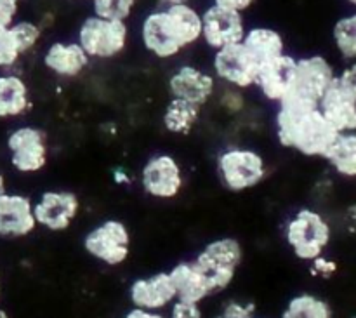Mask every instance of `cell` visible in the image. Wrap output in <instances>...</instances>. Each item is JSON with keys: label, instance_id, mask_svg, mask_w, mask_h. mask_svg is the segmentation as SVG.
Listing matches in <instances>:
<instances>
[{"label": "cell", "instance_id": "6da1fadb", "mask_svg": "<svg viewBox=\"0 0 356 318\" xmlns=\"http://www.w3.org/2000/svg\"><path fill=\"white\" fill-rule=\"evenodd\" d=\"M273 134L282 148L309 159H323L339 132L327 122L316 104L287 96L275 106Z\"/></svg>", "mask_w": 356, "mask_h": 318}, {"label": "cell", "instance_id": "7a4b0ae2", "mask_svg": "<svg viewBox=\"0 0 356 318\" xmlns=\"http://www.w3.org/2000/svg\"><path fill=\"white\" fill-rule=\"evenodd\" d=\"M141 44L159 59H172L202 40V13L191 3L163 6L145 16Z\"/></svg>", "mask_w": 356, "mask_h": 318}, {"label": "cell", "instance_id": "3957f363", "mask_svg": "<svg viewBox=\"0 0 356 318\" xmlns=\"http://www.w3.org/2000/svg\"><path fill=\"white\" fill-rule=\"evenodd\" d=\"M216 176L226 191L245 193L264 183L268 162L252 146L228 145L216 155Z\"/></svg>", "mask_w": 356, "mask_h": 318}, {"label": "cell", "instance_id": "277c9868", "mask_svg": "<svg viewBox=\"0 0 356 318\" xmlns=\"http://www.w3.org/2000/svg\"><path fill=\"white\" fill-rule=\"evenodd\" d=\"M284 239L294 257L302 263H312L323 256L329 247L332 228L322 212L312 207H301L285 223Z\"/></svg>", "mask_w": 356, "mask_h": 318}, {"label": "cell", "instance_id": "5b68a950", "mask_svg": "<svg viewBox=\"0 0 356 318\" xmlns=\"http://www.w3.org/2000/svg\"><path fill=\"white\" fill-rule=\"evenodd\" d=\"M191 260L207 280L211 294L218 296L235 282L243 261V246L233 237H219L205 244Z\"/></svg>", "mask_w": 356, "mask_h": 318}, {"label": "cell", "instance_id": "8992f818", "mask_svg": "<svg viewBox=\"0 0 356 318\" xmlns=\"http://www.w3.org/2000/svg\"><path fill=\"white\" fill-rule=\"evenodd\" d=\"M6 150L10 167L23 176L42 173L51 155L47 132L31 124H21L9 131Z\"/></svg>", "mask_w": 356, "mask_h": 318}, {"label": "cell", "instance_id": "52a82bcc", "mask_svg": "<svg viewBox=\"0 0 356 318\" xmlns=\"http://www.w3.org/2000/svg\"><path fill=\"white\" fill-rule=\"evenodd\" d=\"M131 230L122 219L101 221L86 233L82 247L89 257L108 268L122 267L131 256Z\"/></svg>", "mask_w": 356, "mask_h": 318}, {"label": "cell", "instance_id": "ba28073f", "mask_svg": "<svg viewBox=\"0 0 356 318\" xmlns=\"http://www.w3.org/2000/svg\"><path fill=\"white\" fill-rule=\"evenodd\" d=\"M76 42L90 59H111L125 51L129 44L127 21L89 16L79 28Z\"/></svg>", "mask_w": 356, "mask_h": 318}, {"label": "cell", "instance_id": "9c48e42d", "mask_svg": "<svg viewBox=\"0 0 356 318\" xmlns=\"http://www.w3.org/2000/svg\"><path fill=\"white\" fill-rule=\"evenodd\" d=\"M139 186L153 200H174L184 188L183 166L170 153H155L139 170Z\"/></svg>", "mask_w": 356, "mask_h": 318}, {"label": "cell", "instance_id": "30bf717a", "mask_svg": "<svg viewBox=\"0 0 356 318\" xmlns=\"http://www.w3.org/2000/svg\"><path fill=\"white\" fill-rule=\"evenodd\" d=\"M82 211L80 197L72 190H45L33 200V214L38 228L63 233L75 223Z\"/></svg>", "mask_w": 356, "mask_h": 318}, {"label": "cell", "instance_id": "8fae6325", "mask_svg": "<svg viewBox=\"0 0 356 318\" xmlns=\"http://www.w3.org/2000/svg\"><path fill=\"white\" fill-rule=\"evenodd\" d=\"M259 63L252 58L243 44H233L214 51L212 56V75L219 86L235 87V89H252L256 84Z\"/></svg>", "mask_w": 356, "mask_h": 318}, {"label": "cell", "instance_id": "7c38bea8", "mask_svg": "<svg viewBox=\"0 0 356 318\" xmlns=\"http://www.w3.org/2000/svg\"><path fill=\"white\" fill-rule=\"evenodd\" d=\"M336 77L332 65L323 56L299 58L298 66H296L294 86L289 96L318 106L320 100L325 90L332 86Z\"/></svg>", "mask_w": 356, "mask_h": 318}, {"label": "cell", "instance_id": "4fadbf2b", "mask_svg": "<svg viewBox=\"0 0 356 318\" xmlns=\"http://www.w3.org/2000/svg\"><path fill=\"white\" fill-rule=\"evenodd\" d=\"M218 87L219 82L212 75V72H205L193 65L177 66L167 80L170 97L188 101L200 108H205L209 103H212Z\"/></svg>", "mask_w": 356, "mask_h": 318}, {"label": "cell", "instance_id": "5bb4252c", "mask_svg": "<svg viewBox=\"0 0 356 318\" xmlns=\"http://www.w3.org/2000/svg\"><path fill=\"white\" fill-rule=\"evenodd\" d=\"M245 19L242 13L211 3L202 13V40L207 47L218 49L240 44L245 37Z\"/></svg>", "mask_w": 356, "mask_h": 318}, {"label": "cell", "instance_id": "9a60e30c", "mask_svg": "<svg viewBox=\"0 0 356 318\" xmlns=\"http://www.w3.org/2000/svg\"><path fill=\"white\" fill-rule=\"evenodd\" d=\"M296 66H298V59L287 52L263 63L257 70L254 89L259 93V96L266 103L277 106L292 90L296 79Z\"/></svg>", "mask_w": 356, "mask_h": 318}, {"label": "cell", "instance_id": "2e32d148", "mask_svg": "<svg viewBox=\"0 0 356 318\" xmlns=\"http://www.w3.org/2000/svg\"><path fill=\"white\" fill-rule=\"evenodd\" d=\"M129 301L131 306L148 312H167L177 299L176 287L172 284L169 271H156V273L139 277L129 285Z\"/></svg>", "mask_w": 356, "mask_h": 318}, {"label": "cell", "instance_id": "e0dca14e", "mask_svg": "<svg viewBox=\"0 0 356 318\" xmlns=\"http://www.w3.org/2000/svg\"><path fill=\"white\" fill-rule=\"evenodd\" d=\"M37 228L33 200L28 195L3 191L0 195V239H24Z\"/></svg>", "mask_w": 356, "mask_h": 318}, {"label": "cell", "instance_id": "ac0fdd59", "mask_svg": "<svg viewBox=\"0 0 356 318\" xmlns=\"http://www.w3.org/2000/svg\"><path fill=\"white\" fill-rule=\"evenodd\" d=\"M44 66L56 77L75 79L89 66L90 58L86 54L79 42H52L44 52Z\"/></svg>", "mask_w": 356, "mask_h": 318}, {"label": "cell", "instance_id": "d6986e66", "mask_svg": "<svg viewBox=\"0 0 356 318\" xmlns=\"http://www.w3.org/2000/svg\"><path fill=\"white\" fill-rule=\"evenodd\" d=\"M318 110L337 132H356V100L337 82L325 90Z\"/></svg>", "mask_w": 356, "mask_h": 318}, {"label": "cell", "instance_id": "ffe728a7", "mask_svg": "<svg viewBox=\"0 0 356 318\" xmlns=\"http://www.w3.org/2000/svg\"><path fill=\"white\" fill-rule=\"evenodd\" d=\"M31 108L30 87L14 72L0 73V120H17Z\"/></svg>", "mask_w": 356, "mask_h": 318}, {"label": "cell", "instance_id": "44dd1931", "mask_svg": "<svg viewBox=\"0 0 356 318\" xmlns=\"http://www.w3.org/2000/svg\"><path fill=\"white\" fill-rule=\"evenodd\" d=\"M169 275L176 287L177 299L204 305L209 298H212L207 280L193 260H183L176 263L169 270Z\"/></svg>", "mask_w": 356, "mask_h": 318}, {"label": "cell", "instance_id": "7402d4cb", "mask_svg": "<svg viewBox=\"0 0 356 318\" xmlns=\"http://www.w3.org/2000/svg\"><path fill=\"white\" fill-rule=\"evenodd\" d=\"M243 47L252 54V58L259 63L270 61L285 54V40L280 31L268 26H254L245 31V37L242 40Z\"/></svg>", "mask_w": 356, "mask_h": 318}, {"label": "cell", "instance_id": "603a6c76", "mask_svg": "<svg viewBox=\"0 0 356 318\" xmlns=\"http://www.w3.org/2000/svg\"><path fill=\"white\" fill-rule=\"evenodd\" d=\"M202 110L204 108L197 106V104L170 97L162 113L163 129L172 136L191 134L198 122H200Z\"/></svg>", "mask_w": 356, "mask_h": 318}, {"label": "cell", "instance_id": "cb8c5ba5", "mask_svg": "<svg viewBox=\"0 0 356 318\" xmlns=\"http://www.w3.org/2000/svg\"><path fill=\"white\" fill-rule=\"evenodd\" d=\"M323 160L341 177H356V132H339Z\"/></svg>", "mask_w": 356, "mask_h": 318}, {"label": "cell", "instance_id": "d4e9b609", "mask_svg": "<svg viewBox=\"0 0 356 318\" xmlns=\"http://www.w3.org/2000/svg\"><path fill=\"white\" fill-rule=\"evenodd\" d=\"M280 318H332V308L320 296L301 292L289 299Z\"/></svg>", "mask_w": 356, "mask_h": 318}, {"label": "cell", "instance_id": "484cf974", "mask_svg": "<svg viewBox=\"0 0 356 318\" xmlns=\"http://www.w3.org/2000/svg\"><path fill=\"white\" fill-rule=\"evenodd\" d=\"M212 103L218 106L222 115L229 118H242L249 110V100H247L245 90L228 86L218 87Z\"/></svg>", "mask_w": 356, "mask_h": 318}, {"label": "cell", "instance_id": "4316f807", "mask_svg": "<svg viewBox=\"0 0 356 318\" xmlns=\"http://www.w3.org/2000/svg\"><path fill=\"white\" fill-rule=\"evenodd\" d=\"M332 37L343 58L356 59V13L341 17L334 24Z\"/></svg>", "mask_w": 356, "mask_h": 318}, {"label": "cell", "instance_id": "83f0119b", "mask_svg": "<svg viewBox=\"0 0 356 318\" xmlns=\"http://www.w3.org/2000/svg\"><path fill=\"white\" fill-rule=\"evenodd\" d=\"M10 31H13L14 40H16L17 47H19L21 54L23 56L37 47L38 42H40L42 38V33H44L40 24L35 23V21L26 19L14 21V23L10 24Z\"/></svg>", "mask_w": 356, "mask_h": 318}, {"label": "cell", "instance_id": "f1b7e54d", "mask_svg": "<svg viewBox=\"0 0 356 318\" xmlns=\"http://www.w3.org/2000/svg\"><path fill=\"white\" fill-rule=\"evenodd\" d=\"M138 0H92L94 16L104 19L127 21L136 9Z\"/></svg>", "mask_w": 356, "mask_h": 318}, {"label": "cell", "instance_id": "f546056e", "mask_svg": "<svg viewBox=\"0 0 356 318\" xmlns=\"http://www.w3.org/2000/svg\"><path fill=\"white\" fill-rule=\"evenodd\" d=\"M23 58L19 47H17L10 26H0V70L2 72H13L17 61Z\"/></svg>", "mask_w": 356, "mask_h": 318}, {"label": "cell", "instance_id": "4dcf8cb0", "mask_svg": "<svg viewBox=\"0 0 356 318\" xmlns=\"http://www.w3.org/2000/svg\"><path fill=\"white\" fill-rule=\"evenodd\" d=\"M167 318H204V310L202 305L191 301H183V299H176L167 310Z\"/></svg>", "mask_w": 356, "mask_h": 318}, {"label": "cell", "instance_id": "1f68e13d", "mask_svg": "<svg viewBox=\"0 0 356 318\" xmlns=\"http://www.w3.org/2000/svg\"><path fill=\"white\" fill-rule=\"evenodd\" d=\"M309 264V271H312L313 277L316 278H330L336 275L337 271V263L336 261L329 260L327 256H320L316 260H313Z\"/></svg>", "mask_w": 356, "mask_h": 318}, {"label": "cell", "instance_id": "d6a6232c", "mask_svg": "<svg viewBox=\"0 0 356 318\" xmlns=\"http://www.w3.org/2000/svg\"><path fill=\"white\" fill-rule=\"evenodd\" d=\"M19 0H0V26H10L16 21Z\"/></svg>", "mask_w": 356, "mask_h": 318}, {"label": "cell", "instance_id": "836d02e7", "mask_svg": "<svg viewBox=\"0 0 356 318\" xmlns=\"http://www.w3.org/2000/svg\"><path fill=\"white\" fill-rule=\"evenodd\" d=\"M337 82L356 100V63H351L350 66L343 70L341 75H337Z\"/></svg>", "mask_w": 356, "mask_h": 318}, {"label": "cell", "instance_id": "e575fe53", "mask_svg": "<svg viewBox=\"0 0 356 318\" xmlns=\"http://www.w3.org/2000/svg\"><path fill=\"white\" fill-rule=\"evenodd\" d=\"M212 3L219 7H225V9L236 10V13L243 14L245 10H249L250 7L256 3V0H212Z\"/></svg>", "mask_w": 356, "mask_h": 318}, {"label": "cell", "instance_id": "d590c367", "mask_svg": "<svg viewBox=\"0 0 356 318\" xmlns=\"http://www.w3.org/2000/svg\"><path fill=\"white\" fill-rule=\"evenodd\" d=\"M122 318H167V315L165 313L148 312V310H141V308H134V306H131V310H127Z\"/></svg>", "mask_w": 356, "mask_h": 318}, {"label": "cell", "instance_id": "8d00e7d4", "mask_svg": "<svg viewBox=\"0 0 356 318\" xmlns=\"http://www.w3.org/2000/svg\"><path fill=\"white\" fill-rule=\"evenodd\" d=\"M113 180H115V183H118V184L131 183V176H129L127 170L122 169V167H118V169L113 170Z\"/></svg>", "mask_w": 356, "mask_h": 318}, {"label": "cell", "instance_id": "74e56055", "mask_svg": "<svg viewBox=\"0 0 356 318\" xmlns=\"http://www.w3.org/2000/svg\"><path fill=\"white\" fill-rule=\"evenodd\" d=\"M193 0H162L163 6H184V3H191Z\"/></svg>", "mask_w": 356, "mask_h": 318}, {"label": "cell", "instance_id": "f35d334b", "mask_svg": "<svg viewBox=\"0 0 356 318\" xmlns=\"http://www.w3.org/2000/svg\"><path fill=\"white\" fill-rule=\"evenodd\" d=\"M3 191H7V181H6V176L0 173V195H2Z\"/></svg>", "mask_w": 356, "mask_h": 318}, {"label": "cell", "instance_id": "ab89813d", "mask_svg": "<svg viewBox=\"0 0 356 318\" xmlns=\"http://www.w3.org/2000/svg\"><path fill=\"white\" fill-rule=\"evenodd\" d=\"M0 318H13V317H10L9 313L6 312V310H2V308H0Z\"/></svg>", "mask_w": 356, "mask_h": 318}, {"label": "cell", "instance_id": "60d3db41", "mask_svg": "<svg viewBox=\"0 0 356 318\" xmlns=\"http://www.w3.org/2000/svg\"><path fill=\"white\" fill-rule=\"evenodd\" d=\"M212 318H226L225 315H221V313H218V315H214Z\"/></svg>", "mask_w": 356, "mask_h": 318}, {"label": "cell", "instance_id": "b9f144b4", "mask_svg": "<svg viewBox=\"0 0 356 318\" xmlns=\"http://www.w3.org/2000/svg\"><path fill=\"white\" fill-rule=\"evenodd\" d=\"M348 2H350L351 6H355V7H356V0H348Z\"/></svg>", "mask_w": 356, "mask_h": 318}, {"label": "cell", "instance_id": "7bdbcfd3", "mask_svg": "<svg viewBox=\"0 0 356 318\" xmlns=\"http://www.w3.org/2000/svg\"><path fill=\"white\" fill-rule=\"evenodd\" d=\"M256 318H263V317H256Z\"/></svg>", "mask_w": 356, "mask_h": 318}]
</instances>
